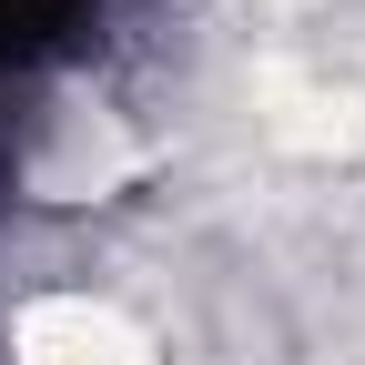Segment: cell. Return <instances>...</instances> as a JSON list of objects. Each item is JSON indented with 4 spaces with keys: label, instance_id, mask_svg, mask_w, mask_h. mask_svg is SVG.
Here are the masks:
<instances>
[{
    "label": "cell",
    "instance_id": "6da1fadb",
    "mask_svg": "<svg viewBox=\"0 0 365 365\" xmlns=\"http://www.w3.org/2000/svg\"><path fill=\"white\" fill-rule=\"evenodd\" d=\"M21 365H153L143 335H122L102 304H51L21 325Z\"/></svg>",
    "mask_w": 365,
    "mask_h": 365
}]
</instances>
